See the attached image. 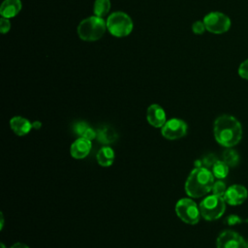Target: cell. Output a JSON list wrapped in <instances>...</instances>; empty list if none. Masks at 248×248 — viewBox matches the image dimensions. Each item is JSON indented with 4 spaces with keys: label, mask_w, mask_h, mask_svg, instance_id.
<instances>
[{
    "label": "cell",
    "mask_w": 248,
    "mask_h": 248,
    "mask_svg": "<svg viewBox=\"0 0 248 248\" xmlns=\"http://www.w3.org/2000/svg\"><path fill=\"white\" fill-rule=\"evenodd\" d=\"M42 126V123L40 121H34L32 122V128L35 129V130H39Z\"/></svg>",
    "instance_id": "29"
},
{
    "label": "cell",
    "mask_w": 248,
    "mask_h": 248,
    "mask_svg": "<svg viewBox=\"0 0 248 248\" xmlns=\"http://www.w3.org/2000/svg\"><path fill=\"white\" fill-rule=\"evenodd\" d=\"M10 248H29V247L26 244H24V243L17 242V243H15L14 245H12Z\"/></svg>",
    "instance_id": "28"
},
{
    "label": "cell",
    "mask_w": 248,
    "mask_h": 248,
    "mask_svg": "<svg viewBox=\"0 0 248 248\" xmlns=\"http://www.w3.org/2000/svg\"><path fill=\"white\" fill-rule=\"evenodd\" d=\"M217 161V158L215 157V155L213 154H207L205 155L202 159L198 160L195 164L196 167H204V168H212V166L215 164V162Z\"/></svg>",
    "instance_id": "20"
},
{
    "label": "cell",
    "mask_w": 248,
    "mask_h": 248,
    "mask_svg": "<svg viewBox=\"0 0 248 248\" xmlns=\"http://www.w3.org/2000/svg\"><path fill=\"white\" fill-rule=\"evenodd\" d=\"M161 133L168 140H177L184 137L187 133V124L178 118H171L164 124Z\"/></svg>",
    "instance_id": "9"
},
{
    "label": "cell",
    "mask_w": 248,
    "mask_h": 248,
    "mask_svg": "<svg viewBox=\"0 0 248 248\" xmlns=\"http://www.w3.org/2000/svg\"><path fill=\"white\" fill-rule=\"evenodd\" d=\"M1 248H6V247H5V245H4L3 243H1Z\"/></svg>",
    "instance_id": "31"
},
{
    "label": "cell",
    "mask_w": 248,
    "mask_h": 248,
    "mask_svg": "<svg viewBox=\"0 0 248 248\" xmlns=\"http://www.w3.org/2000/svg\"><path fill=\"white\" fill-rule=\"evenodd\" d=\"M238 74L242 78L248 80V59H246L240 64L238 68Z\"/></svg>",
    "instance_id": "25"
},
{
    "label": "cell",
    "mask_w": 248,
    "mask_h": 248,
    "mask_svg": "<svg viewBox=\"0 0 248 248\" xmlns=\"http://www.w3.org/2000/svg\"><path fill=\"white\" fill-rule=\"evenodd\" d=\"M146 119L148 123L153 127L161 128L167 121L166 112L161 106L157 104H152L147 108Z\"/></svg>",
    "instance_id": "11"
},
{
    "label": "cell",
    "mask_w": 248,
    "mask_h": 248,
    "mask_svg": "<svg viewBox=\"0 0 248 248\" xmlns=\"http://www.w3.org/2000/svg\"><path fill=\"white\" fill-rule=\"evenodd\" d=\"M247 248H248V242H247Z\"/></svg>",
    "instance_id": "32"
},
{
    "label": "cell",
    "mask_w": 248,
    "mask_h": 248,
    "mask_svg": "<svg viewBox=\"0 0 248 248\" xmlns=\"http://www.w3.org/2000/svg\"><path fill=\"white\" fill-rule=\"evenodd\" d=\"M97 161L98 164L102 167H109L113 161H114V151L111 147L109 146H103L102 148L99 149L97 153Z\"/></svg>",
    "instance_id": "15"
},
{
    "label": "cell",
    "mask_w": 248,
    "mask_h": 248,
    "mask_svg": "<svg viewBox=\"0 0 248 248\" xmlns=\"http://www.w3.org/2000/svg\"><path fill=\"white\" fill-rule=\"evenodd\" d=\"M226 203L224 197L213 194L209 195L205 197L199 205L201 215L207 221L217 220L224 214Z\"/></svg>",
    "instance_id": "5"
},
{
    "label": "cell",
    "mask_w": 248,
    "mask_h": 248,
    "mask_svg": "<svg viewBox=\"0 0 248 248\" xmlns=\"http://www.w3.org/2000/svg\"><path fill=\"white\" fill-rule=\"evenodd\" d=\"M91 147H92L91 140L80 137L72 143L70 152L74 158L83 159L84 157H86L89 154Z\"/></svg>",
    "instance_id": "12"
},
{
    "label": "cell",
    "mask_w": 248,
    "mask_h": 248,
    "mask_svg": "<svg viewBox=\"0 0 248 248\" xmlns=\"http://www.w3.org/2000/svg\"><path fill=\"white\" fill-rule=\"evenodd\" d=\"M107 30L106 20L95 15L82 19L77 28L78 37L85 42L98 41L104 36Z\"/></svg>",
    "instance_id": "3"
},
{
    "label": "cell",
    "mask_w": 248,
    "mask_h": 248,
    "mask_svg": "<svg viewBox=\"0 0 248 248\" xmlns=\"http://www.w3.org/2000/svg\"><path fill=\"white\" fill-rule=\"evenodd\" d=\"M206 30L213 34H223L231 27V19L223 13L211 12L203 17Z\"/></svg>",
    "instance_id": "7"
},
{
    "label": "cell",
    "mask_w": 248,
    "mask_h": 248,
    "mask_svg": "<svg viewBox=\"0 0 248 248\" xmlns=\"http://www.w3.org/2000/svg\"><path fill=\"white\" fill-rule=\"evenodd\" d=\"M110 7V0H95L93 5L94 15L100 17H104L108 14Z\"/></svg>",
    "instance_id": "17"
},
{
    "label": "cell",
    "mask_w": 248,
    "mask_h": 248,
    "mask_svg": "<svg viewBox=\"0 0 248 248\" xmlns=\"http://www.w3.org/2000/svg\"><path fill=\"white\" fill-rule=\"evenodd\" d=\"M22 4L20 0H4L0 7V15L6 18H12L21 11Z\"/></svg>",
    "instance_id": "13"
},
{
    "label": "cell",
    "mask_w": 248,
    "mask_h": 248,
    "mask_svg": "<svg viewBox=\"0 0 248 248\" xmlns=\"http://www.w3.org/2000/svg\"><path fill=\"white\" fill-rule=\"evenodd\" d=\"M248 197V191L243 185L233 184L227 188L224 200L231 205H239L243 203Z\"/></svg>",
    "instance_id": "10"
},
{
    "label": "cell",
    "mask_w": 248,
    "mask_h": 248,
    "mask_svg": "<svg viewBox=\"0 0 248 248\" xmlns=\"http://www.w3.org/2000/svg\"><path fill=\"white\" fill-rule=\"evenodd\" d=\"M97 139L104 144L112 143L117 140V133L113 128L106 126L97 132Z\"/></svg>",
    "instance_id": "16"
},
{
    "label": "cell",
    "mask_w": 248,
    "mask_h": 248,
    "mask_svg": "<svg viewBox=\"0 0 248 248\" xmlns=\"http://www.w3.org/2000/svg\"><path fill=\"white\" fill-rule=\"evenodd\" d=\"M227 224H229V225H235V224H239V223H241L242 222V220L238 217V216H236V215H231V216H229L228 218H227Z\"/></svg>",
    "instance_id": "27"
},
{
    "label": "cell",
    "mask_w": 248,
    "mask_h": 248,
    "mask_svg": "<svg viewBox=\"0 0 248 248\" xmlns=\"http://www.w3.org/2000/svg\"><path fill=\"white\" fill-rule=\"evenodd\" d=\"M217 248H247V242L236 232L226 230L222 232L216 240Z\"/></svg>",
    "instance_id": "8"
},
{
    "label": "cell",
    "mask_w": 248,
    "mask_h": 248,
    "mask_svg": "<svg viewBox=\"0 0 248 248\" xmlns=\"http://www.w3.org/2000/svg\"><path fill=\"white\" fill-rule=\"evenodd\" d=\"M88 128H89L88 124L81 121V122H78V123L75 124V126H74V131H75L76 134H78V136L81 137V136L84 134V132H85Z\"/></svg>",
    "instance_id": "24"
},
{
    "label": "cell",
    "mask_w": 248,
    "mask_h": 248,
    "mask_svg": "<svg viewBox=\"0 0 248 248\" xmlns=\"http://www.w3.org/2000/svg\"><path fill=\"white\" fill-rule=\"evenodd\" d=\"M226 191H227L226 184H225V182H223L220 179L218 181L214 182V184L212 186V189H211V192H212L213 195H217V196H220V197H224Z\"/></svg>",
    "instance_id": "21"
},
{
    "label": "cell",
    "mask_w": 248,
    "mask_h": 248,
    "mask_svg": "<svg viewBox=\"0 0 248 248\" xmlns=\"http://www.w3.org/2000/svg\"><path fill=\"white\" fill-rule=\"evenodd\" d=\"M206 30L203 20H197L192 24V31L197 35H202Z\"/></svg>",
    "instance_id": "22"
},
{
    "label": "cell",
    "mask_w": 248,
    "mask_h": 248,
    "mask_svg": "<svg viewBox=\"0 0 248 248\" xmlns=\"http://www.w3.org/2000/svg\"><path fill=\"white\" fill-rule=\"evenodd\" d=\"M223 161L229 166V167H236L239 163V155L238 153L232 149V147L227 148L222 155Z\"/></svg>",
    "instance_id": "18"
},
{
    "label": "cell",
    "mask_w": 248,
    "mask_h": 248,
    "mask_svg": "<svg viewBox=\"0 0 248 248\" xmlns=\"http://www.w3.org/2000/svg\"><path fill=\"white\" fill-rule=\"evenodd\" d=\"M176 215L186 224L195 225L200 221L201 211L197 203L189 198L179 200L175 204Z\"/></svg>",
    "instance_id": "6"
},
{
    "label": "cell",
    "mask_w": 248,
    "mask_h": 248,
    "mask_svg": "<svg viewBox=\"0 0 248 248\" xmlns=\"http://www.w3.org/2000/svg\"><path fill=\"white\" fill-rule=\"evenodd\" d=\"M81 137H82V138H85V139H87V140H91L97 138V132H96L95 130H93L91 127H89V128L84 132V134H83Z\"/></svg>",
    "instance_id": "26"
},
{
    "label": "cell",
    "mask_w": 248,
    "mask_h": 248,
    "mask_svg": "<svg viewBox=\"0 0 248 248\" xmlns=\"http://www.w3.org/2000/svg\"><path fill=\"white\" fill-rule=\"evenodd\" d=\"M106 22L108 31L117 38H123L130 35L134 28V23L130 16L120 11L110 14Z\"/></svg>",
    "instance_id": "4"
},
{
    "label": "cell",
    "mask_w": 248,
    "mask_h": 248,
    "mask_svg": "<svg viewBox=\"0 0 248 248\" xmlns=\"http://www.w3.org/2000/svg\"><path fill=\"white\" fill-rule=\"evenodd\" d=\"M11 29V21L10 18H6L1 16L0 18V32L2 34H6L10 31Z\"/></svg>",
    "instance_id": "23"
},
{
    "label": "cell",
    "mask_w": 248,
    "mask_h": 248,
    "mask_svg": "<svg viewBox=\"0 0 248 248\" xmlns=\"http://www.w3.org/2000/svg\"><path fill=\"white\" fill-rule=\"evenodd\" d=\"M212 173L214 175V177L218 178V179H223L225 177H227L228 173H229V166L222 160H217L215 162V164L212 166Z\"/></svg>",
    "instance_id": "19"
},
{
    "label": "cell",
    "mask_w": 248,
    "mask_h": 248,
    "mask_svg": "<svg viewBox=\"0 0 248 248\" xmlns=\"http://www.w3.org/2000/svg\"><path fill=\"white\" fill-rule=\"evenodd\" d=\"M10 126L17 136H24L32 129V123L22 116H15L10 120Z\"/></svg>",
    "instance_id": "14"
},
{
    "label": "cell",
    "mask_w": 248,
    "mask_h": 248,
    "mask_svg": "<svg viewBox=\"0 0 248 248\" xmlns=\"http://www.w3.org/2000/svg\"><path fill=\"white\" fill-rule=\"evenodd\" d=\"M213 184L212 171L204 167H196L185 182V191L191 198H201L211 191Z\"/></svg>",
    "instance_id": "2"
},
{
    "label": "cell",
    "mask_w": 248,
    "mask_h": 248,
    "mask_svg": "<svg viewBox=\"0 0 248 248\" xmlns=\"http://www.w3.org/2000/svg\"><path fill=\"white\" fill-rule=\"evenodd\" d=\"M213 134L216 141L227 148L236 145L242 138L240 122L232 115L223 114L218 116L213 125Z\"/></svg>",
    "instance_id": "1"
},
{
    "label": "cell",
    "mask_w": 248,
    "mask_h": 248,
    "mask_svg": "<svg viewBox=\"0 0 248 248\" xmlns=\"http://www.w3.org/2000/svg\"><path fill=\"white\" fill-rule=\"evenodd\" d=\"M3 223H4V218H3V214L1 213V230L3 228Z\"/></svg>",
    "instance_id": "30"
}]
</instances>
